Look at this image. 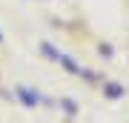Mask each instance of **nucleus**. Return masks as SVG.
Returning <instances> with one entry per match:
<instances>
[{"label": "nucleus", "mask_w": 129, "mask_h": 123, "mask_svg": "<svg viewBox=\"0 0 129 123\" xmlns=\"http://www.w3.org/2000/svg\"><path fill=\"white\" fill-rule=\"evenodd\" d=\"M17 92H20V97H23V100H26V106H35V100H37V97H35V92H32V95H29V92H26L23 86H20Z\"/></svg>", "instance_id": "f257e3e1"}, {"label": "nucleus", "mask_w": 129, "mask_h": 123, "mask_svg": "<svg viewBox=\"0 0 129 123\" xmlns=\"http://www.w3.org/2000/svg\"><path fill=\"white\" fill-rule=\"evenodd\" d=\"M43 52H46V55H49L52 60H57V52H55V49H52V46H49V43H43Z\"/></svg>", "instance_id": "f03ea898"}]
</instances>
